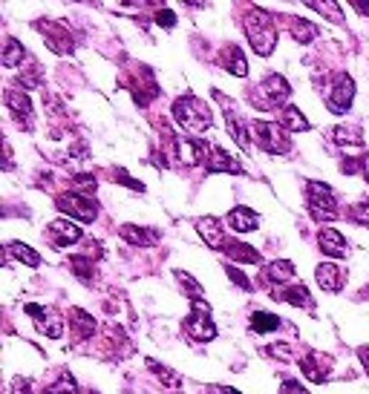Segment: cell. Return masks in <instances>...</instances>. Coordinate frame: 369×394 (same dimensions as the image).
I'll list each match as a JSON object with an SVG mask.
<instances>
[{"label":"cell","instance_id":"1","mask_svg":"<svg viewBox=\"0 0 369 394\" xmlns=\"http://www.w3.org/2000/svg\"><path fill=\"white\" fill-rule=\"evenodd\" d=\"M173 121L185 130V133H205L211 124H213V115H211V107L196 98V95H179L173 101Z\"/></svg>","mask_w":369,"mask_h":394},{"label":"cell","instance_id":"2","mask_svg":"<svg viewBox=\"0 0 369 394\" xmlns=\"http://www.w3.org/2000/svg\"><path fill=\"white\" fill-rule=\"evenodd\" d=\"M243 26H246L248 43H251V49H254L257 55L266 58V55L274 52V46H277V26H274V18H271V15L254 9L251 15H246Z\"/></svg>","mask_w":369,"mask_h":394},{"label":"cell","instance_id":"3","mask_svg":"<svg viewBox=\"0 0 369 394\" xmlns=\"http://www.w3.org/2000/svg\"><path fill=\"white\" fill-rule=\"evenodd\" d=\"M306 204L315 222H332L338 216V199L335 190L323 182H309L306 185Z\"/></svg>","mask_w":369,"mask_h":394},{"label":"cell","instance_id":"4","mask_svg":"<svg viewBox=\"0 0 369 394\" xmlns=\"http://www.w3.org/2000/svg\"><path fill=\"white\" fill-rule=\"evenodd\" d=\"M248 130L254 133L257 144H260L266 152H271V155H283V152L291 150V138H288L285 127L277 124V121H254Z\"/></svg>","mask_w":369,"mask_h":394},{"label":"cell","instance_id":"5","mask_svg":"<svg viewBox=\"0 0 369 394\" xmlns=\"http://www.w3.org/2000/svg\"><path fill=\"white\" fill-rule=\"evenodd\" d=\"M191 308L193 311L185 323V334L196 343H211L216 337V326L211 320V305H205V299H196V302H191Z\"/></svg>","mask_w":369,"mask_h":394},{"label":"cell","instance_id":"6","mask_svg":"<svg viewBox=\"0 0 369 394\" xmlns=\"http://www.w3.org/2000/svg\"><path fill=\"white\" fill-rule=\"evenodd\" d=\"M55 204L61 213H66L69 219H79V222H93L98 216V204L84 193H61L55 199Z\"/></svg>","mask_w":369,"mask_h":394},{"label":"cell","instance_id":"7","mask_svg":"<svg viewBox=\"0 0 369 394\" xmlns=\"http://www.w3.org/2000/svg\"><path fill=\"white\" fill-rule=\"evenodd\" d=\"M352 98H355V81L349 75H335V81H332V90L326 95V107L335 113V115H343L349 107H352Z\"/></svg>","mask_w":369,"mask_h":394},{"label":"cell","instance_id":"8","mask_svg":"<svg viewBox=\"0 0 369 394\" xmlns=\"http://www.w3.org/2000/svg\"><path fill=\"white\" fill-rule=\"evenodd\" d=\"M26 313H32L35 328H38L41 334H46L49 340H61V337H64V320L58 317L55 311H49V308H44V305L29 302V305H26Z\"/></svg>","mask_w":369,"mask_h":394},{"label":"cell","instance_id":"9","mask_svg":"<svg viewBox=\"0 0 369 394\" xmlns=\"http://www.w3.org/2000/svg\"><path fill=\"white\" fill-rule=\"evenodd\" d=\"M332 357L323 354V351H309L303 360H300V371L306 374L309 383H326L329 374H332Z\"/></svg>","mask_w":369,"mask_h":394},{"label":"cell","instance_id":"10","mask_svg":"<svg viewBox=\"0 0 369 394\" xmlns=\"http://www.w3.org/2000/svg\"><path fill=\"white\" fill-rule=\"evenodd\" d=\"M46 236L55 248H66V245H76L81 239V227L72 224L69 219H55V222H49Z\"/></svg>","mask_w":369,"mask_h":394},{"label":"cell","instance_id":"11","mask_svg":"<svg viewBox=\"0 0 369 394\" xmlns=\"http://www.w3.org/2000/svg\"><path fill=\"white\" fill-rule=\"evenodd\" d=\"M260 95H263V107H277L291 95V87L283 75H268L260 84Z\"/></svg>","mask_w":369,"mask_h":394},{"label":"cell","instance_id":"12","mask_svg":"<svg viewBox=\"0 0 369 394\" xmlns=\"http://www.w3.org/2000/svg\"><path fill=\"white\" fill-rule=\"evenodd\" d=\"M4 101H6V107L12 113V118L18 121V127H26L29 130L32 127V101L21 90H6Z\"/></svg>","mask_w":369,"mask_h":394},{"label":"cell","instance_id":"13","mask_svg":"<svg viewBox=\"0 0 369 394\" xmlns=\"http://www.w3.org/2000/svg\"><path fill=\"white\" fill-rule=\"evenodd\" d=\"M315 279H318V285H320L326 294H338V291H343V285H346V274H343V268L335 265V262L318 265Z\"/></svg>","mask_w":369,"mask_h":394},{"label":"cell","instance_id":"14","mask_svg":"<svg viewBox=\"0 0 369 394\" xmlns=\"http://www.w3.org/2000/svg\"><path fill=\"white\" fill-rule=\"evenodd\" d=\"M205 170L208 173H243V167H240V162L234 159V155L226 152L223 147H216V144H211V155L205 162Z\"/></svg>","mask_w":369,"mask_h":394},{"label":"cell","instance_id":"15","mask_svg":"<svg viewBox=\"0 0 369 394\" xmlns=\"http://www.w3.org/2000/svg\"><path fill=\"white\" fill-rule=\"evenodd\" d=\"M196 230H199L202 239L208 242V248H213V251H219V248L226 245V239H228V236H226V224H219L213 216H202L196 222Z\"/></svg>","mask_w":369,"mask_h":394},{"label":"cell","instance_id":"16","mask_svg":"<svg viewBox=\"0 0 369 394\" xmlns=\"http://www.w3.org/2000/svg\"><path fill=\"white\" fill-rule=\"evenodd\" d=\"M318 242H320V251L326 254V256H335V259H343L346 254H349V248H346V239L335 230V227H323L320 230V236H318Z\"/></svg>","mask_w":369,"mask_h":394},{"label":"cell","instance_id":"17","mask_svg":"<svg viewBox=\"0 0 369 394\" xmlns=\"http://www.w3.org/2000/svg\"><path fill=\"white\" fill-rule=\"evenodd\" d=\"M271 296L274 299H280V302H288V305H303V308H312L315 302H312V296H309V291H306V285H288V288H283V285H277L274 291H271Z\"/></svg>","mask_w":369,"mask_h":394},{"label":"cell","instance_id":"18","mask_svg":"<svg viewBox=\"0 0 369 394\" xmlns=\"http://www.w3.org/2000/svg\"><path fill=\"white\" fill-rule=\"evenodd\" d=\"M69 328H72V337L76 340H90L96 331V320L81 308H69Z\"/></svg>","mask_w":369,"mask_h":394},{"label":"cell","instance_id":"19","mask_svg":"<svg viewBox=\"0 0 369 394\" xmlns=\"http://www.w3.org/2000/svg\"><path fill=\"white\" fill-rule=\"evenodd\" d=\"M226 256L237 259V262H248V265H260V254L251 248V245H243V242H234V239H226V245L219 248Z\"/></svg>","mask_w":369,"mask_h":394},{"label":"cell","instance_id":"20","mask_svg":"<svg viewBox=\"0 0 369 394\" xmlns=\"http://www.w3.org/2000/svg\"><path fill=\"white\" fill-rule=\"evenodd\" d=\"M257 222H260V216H257L254 210H248V207H234V210H228V224H231V230H237V233L254 230Z\"/></svg>","mask_w":369,"mask_h":394},{"label":"cell","instance_id":"21","mask_svg":"<svg viewBox=\"0 0 369 394\" xmlns=\"http://www.w3.org/2000/svg\"><path fill=\"white\" fill-rule=\"evenodd\" d=\"M219 61H223V66L231 72V75H240V78H246L248 75V63H246V58H243V52L231 43V46H226L223 52H219Z\"/></svg>","mask_w":369,"mask_h":394},{"label":"cell","instance_id":"22","mask_svg":"<svg viewBox=\"0 0 369 394\" xmlns=\"http://www.w3.org/2000/svg\"><path fill=\"white\" fill-rule=\"evenodd\" d=\"M121 239H127L130 245L141 248V245H153V242L159 239V233H156V230H141V227H136V224H124V227H121Z\"/></svg>","mask_w":369,"mask_h":394},{"label":"cell","instance_id":"23","mask_svg":"<svg viewBox=\"0 0 369 394\" xmlns=\"http://www.w3.org/2000/svg\"><path fill=\"white\" fill-rule=\"evenodd\" d=\"M291 276H294V265L288 259H274V262L266 265V279L274 282V288L283 285V282H288Z\"/></svg>","mask_w":369,"mask_h":394},{"label":"cell","instance_id":"24","mask_svg":"<svg viewBox=\"0 0 369 394\" xmlns=\"http://www.w3.org/2000/svg\"><path fill=\"white\" fill-rule=\"evenodd\" d=\"M283 127L291 130V133H306L312 124L298 107H283Z\"/></svg>","mask_w":369,"mask_h":394},{"label":"cell","instance_id":"25","mask_svg":"<svg viewBox=\"0 0 369 394\" xmlns=\"http://www.w3.org/2000/svg\"><path fill=\"white\" fill-rule=\"evenodd\" d=\"M288 29H291L294 41H300V43H312L318 38V26L309 21H300V18H288Z\"/></svg>","mask_w":369,"mask_h":394},{"label":"cell","instance_id":"26","mask_svg":"<svg viewBox=\"0 0 369 394\" xmlns=\"http://www.w3.org/2000/svg\"><path fill=\"white\" fill-rule=\"evenodd\" d=\"M6 254L12 256V259H18V262H24L26 268H38L41 265V256L29 248V245H24V242H12L9 248H6Z\"/></svg>","mask_w":369,"mask_h":394},{"label":"cell","instance_id":"27","mask_svg":"<svg viewBox=\"0 0 369 394\" xmlns=\"http://www.w3.org/2000/svg\"><path fill=\"white\" fill-rule=\"evenodd\" d=\"M251 328H254L257 334H268V331H277V328H280V320L274 317V313L254 311V313H251Z\"/></svg>","mask_w":369,"mask_h":394},{"label":"cell","instance_id":"28","mask_svg":"<svg viewBox=\"0 0 369 394\" xmlns=\"http://www.w3.org/2000/svg\"><path fill=\"white\" fill-rule=\"evenodd\" d=\"M24 58H26V52H24V46L15 41V38H6V43H4V66H18V63H24Z\"/></svg>","mask_w":369,"mask_h":394},{"label":"cell","instance_id":"29","mask_svg":"<svg viewBox=\"0 0 369 394\" xmlns=\"http://www.w3.org/2000/svg\"><path fill=\"white\" fill-rule=\"evenodd\" d=\"M69 271L76 274L81 282H93V276H96V268H93V262L87 256H72L69 259Z\"/></svg>","mask_w":369,"mask_h":394},{"label":"cell","instance_id":"30","mask_svg":"<svg viewBox=\"0 0 369 394\" xmlns=\"http://www.w3.org/2000/svg\"><path fill=\"white\" fill-rule=\"evenodd\" d=\"M332 141H338V144H349V147H360L363 144V133H358V130H352V127H335L332 130Z\"/></svg>","mask_w":369,"mask_h":394},{"label":"cell","instance_id":"31","mask_svg":"<svg viewBox=\"0 0 369 394\" xmlns=\"http://www.w3.org/2000/svg\"><path fill=\"white\" fill-rule=\"evenodd\" d=\"M147 368H151L162 383H168V388H179V385H182V377H179L176 371H171L168 366H159L156 360H147Z\"/></svg>","mask_w":369,"mask_h":394},{"label":"cell","instance_id":"32","mask_svg":"<svg viewBox=\"0 0 369 394\" xmlns=\"http://www.w3.org/2000/svg\"><path fill=\"white\" fill-rule=\"evenodd\" d=\"M76 377H72L69 371H61V377H58V383H52V385H46L44 388V394H76Z\"/></svg>","mask_w":369,"mask_h":394},{"label":"cell","instance_id":"33","mask_svg":"<svg viewBox=\"0 0 369 394\" xmlns=\"http://www.w3.org/2000/svg\"><path fill=\"white\" fill-rule=\"evenodd\" d=\"M176 279H179V285L182 288H188L191 291V302H196V299H202V285L188 274V271H176Z\"/></svg>","mask_w":369,"mask_h":394},{"label":"cell","instance_id":"34","mask_svg":"<svg viewBox=\"0 0 369 394\" xmlns=\"http://www.w3.org/2000/svg\"><path fill=\"white\" fill-rule=\"evenodd\" d=\"M226 271H228V279H234V282H237L243 291H251V279H248V276H246V274H243L237 265H228Z\"/></svg>","mask_w":369,"mask_h":394},{"label":"cell","instance_id":"35","mask_svg":"<svg viewBox=\"0 0 369 394\" xmlns=\"http://www.w3.org/2000/svg\"><path fill=\"white\" fill-rule=\"evenodd\" d=\"M12 394H32V380L29 377L26 380L24 377H15L12 380Z\"/></svg>","mask_w":369,"mask_h":394},{"label":"cell","instance_id":"36","mask_svg":"<svg viewBox=\"0 0 369 394\" xmlns=\"http://www.w3.org/2000/svg\"><path fill=\"white\" fill-rule=\"evenodd\" d=\"M280 394H309L298 380H285L283 385H280Z\"/></svg>","mask_w":369,"mask_h":394},{"label":"cell","instance_id":"37","mask_svg":"<svg viewBox=\"0 0 369 394\" xmlns=\"http://www.w3.org/2000/svg\"><path fill=\"white\" fill-rule=\"evenodd\" d=\"M156 24L171 29V26H176V15H173L171 9H159V15H156Z\"/></svg>","mask_w":369,"mask_h":394},{"label":"cell","instance_id":"38","mask_svg":"<svg viewBox=\"0 0 369 394\" xmlns=\"http://www.w3.org/2000/svg\"><path fill=\"white\" fill-rule=\"evenodd\" d=\"M113 182H118V185H127V187H133V190H144V185H141V182H133V179H130L124 170H116V179H113Z\"/></svg>","mask_w":369,"mask_h":394},{"label":"cell","instance_id":"39","mask_svg":"<svg viewBox=\"0 0 369 394\" xmlns=\"http://www.w3.org/2000/svg\"><path fill=\"white\" fill-rule=\"evenodd\" d=\"M205 394H240L237 388H228V385H208Z\"/></svg>","mask_w":369,"mask_h":394},{"label":"cell","instance_id":"40","mask_svg":"<svg viewBox=\"0 0 369 394\" xmlns=\"http://www.w3.org/2000/svg\"><path fill=\"white\" fill-rule=\"evenodd\" d=\"M358 357H360L363 368H366V374H369V346H360V348H358Z\"/></svg>","mask_w":369,"mask_h":394},{"label":"cell","instance_id":"41","mask_svg":"<svg viewBox=\"0 0 369 394\" xmlns=\"http://www.w3.org/2000/svg\"><path fill=\"white\" fill-rule=\"evenodd\" d=\"M363 176H366V182H369V155H363Z\"/></svg>","mask_w":369,"mask_h":394},{"label":"cell","instance_id":"42","mask_svg":"<svg viewBox=\"0 0 369 394\" xmlns=\"http://www.w3.org/2000/svg\"><path fill=\"white\" fill-rule=\"evenodd\" d=\"M363 294H366V296H369V288H366V291H363Z\"/></svg>","mask_w":369,"mask_h":394}]
</instances>
